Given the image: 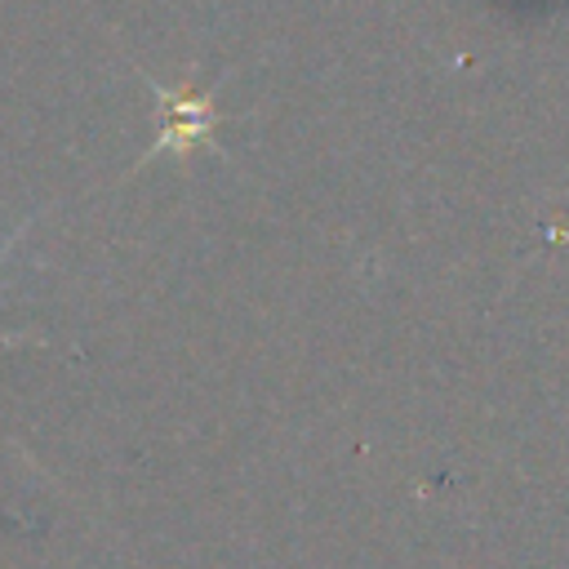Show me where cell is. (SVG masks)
Instances as JSON below:
<instances>
[{
  "label": "cell",
  "mask_w": 569,
  "mask_h": 569,
  "mask_svg": "<svg viewBox=\"0 0 569 569\" xmlns=\"http://www.w3.org/2000/svg\"><path fill=\"white\" fill-rule=\"evenodd\" d=\"M151 89H156V107H160V133H156V142L147 147L142 160H156L160 151L191 156L200 147H213V129H218L213 93L169 89V84H151Z\"/></svg>",
  "instance_id": "obj_1"
},
{
  "label": "cell",
  "mask_w": 569,
  "mask_h": 569,
  "mask_svg": "<svg viewBox=\"0 0 569 569\" xmlns=\"http://www.w3.org/2000/svg\"><path fill=\"white\" fill-rule=\"evenodd\" d=\"M22 231H27V227H18V231H9V236H4V240H0V258H4V253H9V249H13V244H18V236H22Z\"/></svg>",
  "instance_id": "obj_2"
}]
</instances>
